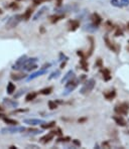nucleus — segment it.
<instances>
[{"label":"nucleus","instance_id":"nucleus-1","mask_svg":"<svg viewBox=\"0 0 129 149\" xmlns=\"http://www.w3.org/2000/svg\"><path fill=\"white\" fill-rule=\"evenodd\" d=\"M95 85H96V81L94 79H89V80H86L84 82V85L83 87L81 88L80 90V94L82 95H89L93 89L95 88Z\"/></svg>","mask_w":129,"mask_h":149},{"label":"nucleus","instance_id":"nucleus-2","mask_svg":"<svg viewBox=\"0 0 129 149\" xmlns=\"http://www.w3.org/2000/svg\"><path fill=\"white\" fill-rule=\"evenodd\" d=\"M114 112L117 115L127 116L129 113V103L123 102V103H120V104L116 105V106L114 107Z\"/></svg>","mask_w":129,"mask_h":149},{"label":"nucleus","instance_id":"nucleus-3","mask_svg":"<svg viewBox=\"0 0 129 149\" xmlns=\"http://www.w3.org/2000/svg\"><path fill=\"white\" fill-rule=\"evenodd\" d=\"M22 20V15L21 14H15L13 16L10 17L6 22V28L7 29H12V28L16 27L17 25L20 23V21Z\"/></svg>","mask_w":129,"mask_h":149},{"label":"nucleus","instance_id":"nucleus-4","mask_svg":"<svg viewBox=\"0 0 129 149\" xmlns=\"http://www.w3.org/2000/svg\"><path fill=\"white\" fill-rule=\"evenodd\" d=\"M25 130H26V128H24V127H20V126H17V125H14V126H11V127L2 128L1 133L2 134H15V133H21Z\"/></svg>","mask_w":129,"mask_h":149},{"label":"nucleus","instance_id":"nucleus-5","mask_svg":"<svg viewBox=\"0 0 129 149\" xmlns=\"http://www.w3.org/2000/svg\"><path fill=\"white\" fill-rule=\"evenodd\" d=\"M66 83H67V84H66V93L64 95H68L69 93H71V92L74 91L79 85V81L76 79V77H74L73 79H71V80Z\"/></svg>","mask_w":129,"mask_h":149},{"label":"nucleus","instance_id":"nucleus-6","mask_svg":"<svg viewBox=\"0 0 129 149\" xmlns=\"http://www.w3.org/2000/svg\"><path fill=\"white\" fill-rule=\"evenodd\" d=\"M104 41H105V45H106V47H108L110 50H112V52H119V49H120V45H116V43H114L113 41H111L110 39H109V37L107 36H104Z\"/></svg>","mask_w":129,"mask_h":149},{"label":"nucleus","instance_id":"nucleus-7","mask_svg":"<svg viewBox=\"0 0 129 149\" xmlns=\"http://www.w3.org/2000/svg\"><path fill=\"white\" fill-rule=\"evenodd\" d=\"M26 60H27V56H20V58H18V60L15 62L14 65H12V69L15 70V71H19V70H22L23 65H24V63L26 62Z\"/></svg>","mask_w":129,"mask_h":149},{"label":"nucleus","instance_id":"nucleus-8","mask_svg":"<svg viewBox=\"0 0 129 149\" xmlns=\"http://www.w3.org/2000/svg\"><path fill=\"white\" fill-rule=\"evenodd\" d=\"M68 25H69V31H76V30L80 27V21H79L78 19L69 20Z\"/></svg>","mask_w":129,"mask_h":149},{"label":"nucleus","instance_id":"nucleus-9","mask_svg":"<svg viewBox=\"0 0 129 149\" xmlns=\"http://www.w3.org/2000/svg\"><path fill=\"white\" fill-rule=\"evenodd\" d=\"M54 138V134L52 131H51L50 133H47V134H45V136H43L39 139V142L43 144H47L49 142H51L52 139Z\"/></svg>","mask_w":129,"mask_h":149},{"label":"nucleus","instance_id":"nucleus-10","mask_svg":"<svg viewBox=\"0 0 129 149\" xmlns=\"http://www.w3.org/2000/svg\"><path fill=\"white\" fill-rule=\"evenodd\" d=\"M91 20H92V23H93L94 25L99 26L102 23V20H103V19H102V17L100 16L97 12H94L93 14L91 15Z\"/></svg>","mask_w":129,"mask_h":149},{"label":"nucleus","instance_id":"nucleus-11","mask_svg":"<svg viewBox=\"0 0 129 149\" xmlns=\"http://www.w3.org/2000/svg\"><path fill=\"white\" fill-rule=\"evenodd\" d=\"M112 119L115 121V123H116L117 125H119V126H121V127H125L126 125H127V121H126V120L120 115L113 116Z\"/></svg>","mask_w":129,"mask_h":149},{"label":"nucleus","instance_id":"nucleus-12","mask_svg":"<svg viewBox=\"0 0 129 149\" xmlns=\"http://www.w3.org/2000/svg\"><path fill=\"white\" fill-rule=\"evenodd\" d=\"M65 16H66L65 14H61V13H56V14H54V15H51V16H50L49 18H50V21H51V23L54 24V23L59 22L60 20L64 19Z\"/></svg>","mask_w":129,"mask_h":149},{"label":"nucleus","instance_id":"nucleus-13","mask_svg":"<svg viewBox=\"0 0 129 149\" xmlns=\"http://www.w3.org/2000/svg\"><path fill=\"white\" fill-rule=\"evenodd\" d=\"M23 122L27 125H30V126H36V125H40L45 123V121L41 119H33V118H31V119H25Z\"/></svg>","mask_w":129,"mask_h":149},{"label":"nucleus","instance_id":"nucleus-14","mask_svg":"<svg viewBox=\"0 0 129 149\" xmlns=\"http://www.w3.org/2000/svg\"><path fill=\"white\" fill-rule=\"evenodd\" d=\"M100 72H101L102 74H103V79H104L105 82H109V81L112 79V76H111V71L109 69H107V68L101 69V70H100Z\"/></svg>","mask_w":129,"mask_h":149},{"label":"nucleus","instance_id":"nucleus-15","mask_svg":"<svg viewBox=\"0 0 129 149\" xmlns=\"http://www.w3.org/2000/svg\"><path fill=\"white\" fill-rule=\"evenodd\" d=\"M3 104L5 105V106L10 107V108H17V107H18V102H16L15 100L8 99V98L3 99Z\"/></svg>","mask_w":129,"mask_h":149},{"label":"nucleus","instance_id":"nucleus-16","mask_svg":"<svg viewBox=\"0 0 129 149\" xmlns=\"http://www.w3.org/2000/svg\"><path fill=\"white\" fill-rule=\"evenodd\" d=\"M88 39L90 40V49L88 50V52H87V54H86L87 58L91 56L92 54H93L94 49H95V40H94V38L92 36H88Z\"/></svg>","mask_w":129,"mask_h":149},{"label":"nucleus","instance_id":"nucleus-17","mask_svg":"<svg viewBox=\"0 0 129 149\" xmlns=\"http://www.w3.org/2000/svg\"><path fill=\"white\" fill-rule=\"evenodd\" d=\"M47 70H39L38 72H36V73H33L31 74V76H29L27 78V81H31V80H33V79H36V78H38V77H40V76H43V74H45V73H47Z\"/></svg>","mask_w":129,"mask_h":149},{"label":"nucleus","instance_id":"nucleus-18","mask_svg":"<svg viewBox=\"0 0 129 149\" xmlns=\"http://www.w3.org/2000/svg\"><path fill=\"white\" fill-rule=\"evenodd\" d=\"M104 97H105V99L108 100V101L113 100L115 97H116V91L113 89V90H111V91L107 92V93H104Z\"/></svg>","mask_w":129,"mask_h":149},{"label":"nucleus","instance_id":"nucleus-19","mask_svg":"<svg viewBox=\"0 0 129 149\" xmlns=\"http://www.w3.org/2000/svg\"><path fill=\"white\" fill-rule=\"evenodd\" d=\"M47 10H49V7H47V6H43V7H41L40 9H39L38 11L36 12V14L33 16V20H38L39 17H41L43 14H45Z\"/></svg>","mask_w":129,"mask_h":149},{"label":"nucleus","instance_id":"nucleus-20","mask_svg":"<svg viewBox=\"0 0 129 149\" xmlns=\"http://www.w3.org/2000/svg\"><path fill=\"white\" fill-rule=\"evenodd\" d=\"M80 67L83 71H85V72L89 71V65H88V63H87V61L85 58H80Z\"/></svg>","mask_w":129,"mask_h":149},{"label":"nucleus","instance_id":"nucleus-21","mask_svg":"<svg viewBox=\"0 0 129 149\" xmlns=\"http://www.w3.org/2000/svg\"><path fill=\"white\" fill-rule=\"evenodd\" d=\"M97 29H98V26L94 25L92 22L89 23V24H86L84 27V30H86V31H88V32H95Z\"/></svg>","mask_w":129,"mask_h":149},{"label":"nucleus","instance_id":"nucleus-22","mask_svg":"<svg viewBox=\"0 0 129 149\" xmlns=\"http://www.w3.org/2000/svg\"><path fill=\"white\" fill-rule=\"evenodd\" d=\"M36 97H38V93H36V92H30V93H28L27 95L25 96V101L26 102H31V101L36 100Z\"/></svg>","mask_w":129,"mask_h":149},{"label":"nucleus","instance_id":"nucleus-23","mask_svg":"<svg viewBox=\"0 0 129 149\" xmlns=\"http://www.w3.org/2000/svg\"><path fill=\"white\" fill-rule=\"evenodd\" d=\"M74 77H75V73H74L73 71H69L67 74H66V76L63 78V80H62V83L64 84V83L66 82H68V81H70L71 79H73Z\"/></svg>","mask_w":129,"mask_h":149},{"label":"nucleus","instance_id":"nucleus-24","mask_svg":"<svg viewBox=\"0 0 129 149\" xmlns=\"http://www.w3.org/2000/svg\"><path fill=\"white\" fill-rule=\"evenodd\" d=\"M2 119H3V121L5 122L6 124L10 125V126H14V125L18 124V121H16V120H14V119H11V118H7V117H5V116H4Z\"/></svg>","mask_w":129,"mask_h":149},{"label":"nucleus","instance_id":"nucleus-25","mask_svg":"<svg viewBox=\"0 0 129 149\" xmlns=\"http://www.w3.org/2000/svg\"><path fill=\"white\" fill-rule=\"evenodd\" d=\"M31 14H32V8L29 7L26 9V11L22 14V19H24V20H28V19H30V17H31Z\"/></svg>","mask_w":129,"mask_h":149},{"label":"nucleus","instance_id":"nucleus-26","mask_svg":"<svg viewBox=\"0 0 129 149\" xmlns=\"http://www.w3.org/2000/svg\"><path fill=\"white\" fill-rule=\"evenodd\" d=\"M6 91H7V94H9V95H12V94L15 92V85L13 84L12 82H9L7 84V88H6Z\"/></svg>","mask_w":129,"mask_h":149},{"label":"nucleus","instance_id":"nucleus-27","mask_svg":"<svg viewBox=\"0 0 129 149\" xmlns=\"http://www.w3.org/2000/svg\"><path fill=\"white\" fill-rule=\"evenodd\" d=\"M26 78L25 74H11V79L13 81H20Z\"/></svg>","mask_w":129,"mask_h":149},{"label":"nucleus","instance_id":"nucleus-28","mask_svg":"<svg viewBox=\"0 0 129 149\" xmlns=\"http://www.w3.org/2000/svg\"><path fill=\"white\" fill-rule=\"evenodd\" d=\"M54 126H56V121H52V122H50V123L45 122V123L40 124V127L43 129H51V128H54Z\"/></svg>","mask_w":129,"mask_h":149},{"label":"nucleus","instance_id":"nucleus-29","mask_svg":"<svg viewBox=\"0 0 129 149\" xmlns=\"http://www.w3.org/2000/svg\"><path fill=\"white\" fill-rule=\"evenodd\" d=\"M52 87H47V88H45V89L40 90V91H39V94L47 96V95L52 94Z\"/></svg>","mask_w":129,"mask_h":149},{"label":"nucleus","instance_id":"nucleus-30","mask_svg":"<svg viewBox=\"0 0 129 149\" xmlns=\"http://www.w3.org/2000/svg\"><path fill=\"white\" fill-rule=\"evenodd\" d=\"M71 137L69 136H64V137H59L58 139H56V143H67V142L71 141Z\"/></svg>","mask_w":129,"mask_h":149},{"label":"nucleus","instance_id":"nucleus-31","mask_svg":"<svg viewBox=\"0 0 129 149\" xmlns=\"http://www.w3.org/2000/svg\"><path fill=\"white\" fill-rule=\"evenodd\" d=\"M104 26L106 27V29L108 30V31H111V30H113L115 28V25L112 23V21L110 20H107L106 22L104 23Z\"/></svg>","mask_w":129,"mask_h":149},{"label":"nucleus","instance_id":"nucleus-32","mask_svg":"<svg viewBox=\"0 0 129 149\" xmlns=\"http://www.w3.org/2000/svg\"><path fill=\"white\" fill-rule=\"evenodd\" d=\"M60 74H61V71H60V70H56V71L52 72V73L50 74L49 80H54V79L59 78V76H60Z\"/></svg>","mask_w":129,"mask_h":149},{"label":"nucleus","instance_id":"nucleus-33","mask_svg":"<svg viewBox=\"0 0 129 149\" xmlns=\"http://www.w3.org/2000/svg\"><path fill=\"white\" fill-rule=\"evenodd\" d=\"M114 36H123V30H122L121 27L119 26H115V33H114Z\"/></svg>","mask_w":129,"mask_h":149},{"label":"nucleus","instance_id":"nucleus-34","mask_svg":"<svg viewBox=\"0 0 129 149\" xmlns=\"http://www.w3.org/2000/svg\"><path fill=\"white\" fill-rule=\"evenodd\" d=\"M6 7L7 8H10V9H19V4L17 3V1H15V2H11V3L9 4V5H6Z\"/></svg>","mask_w":129,"mask_h":149},{"label":"nucleus","instance_id":"nucleus-35","mask_svg":"<svg viewBox=\"0 0 129 149\" xmlns=\"http://www.w3.org/2000/svg\"><path fill=\"white\" fill-rule=\"evenodd\" d=\"M47 105H49V108L51 109V110H54V109L58 108V104L56 103V101H49Z\"/></svg>","mask_w":129,"mask_h":149},{"label":"nucleus","instance_id":"nucleus-36","mask_svg":"<svg viewBox=\"0 0 129 149\" xmlns=\"http://www.w3.org/2000/svg\"><path fill=\"white\" fill-rule=\"evenodd\" d=\"M110 3H111V5L115 6V7H118V8L122 7L121 3H120V0H111Z\"/></svg>","mask_w":129,"mask_h":149},{"label":"nucleus","instance_id":"nucleus-37","mask_svg":"<svg viewBox=\"0 0 129 149\" xmlns=\"http://www.w3.org/2000/svg\"><path fill=\"white\" fill-rule=\"evenodd\" d=\"M50 1H51V0H32L34 6H38V5H39V4H41V3H45V2H50Z\"/></svg>","mask_w":129,"mask_h":149},{"label":"nucleus","instance_id":"nucleus-38","mask_svg":"<svg viewBox=\"0 0 129 149\" xmlns=\"http://www.w3.org/2000/svg\"><path fill=\"white\" fill-rule=\"evenodd\" d=\"M95 68H103V61L101 58H98L95 63Z\"/></svg>","mask_w":129,"mask_h":149},{"label":"nucleus","instance_id":"nucleus-39","mask_svg":"<svg viewBox=\"0 0 129 149\" xmlns=\"http://www.w3.org/2000/svg\"><path fill=\"white\" fill-rule=\"evenodd\" d=\"M25 91H26L25 89H21L20 91L18 92V93H15V94H14V98H15V99H17V98H19L21 95H23V94L25 93Z\"/></svg>","mask_w":129,"mask_h":149},{"label":"nucleus","instance_id":"nucleus-40","mask_svg":"<svg viewBox=\"0 0 129 149\" xmlns=\"http://www.w3.org/2000/svg\"><path fill=\"white\" fill-rule=\"evenodd\" d=\"M52 132H54V136H56V135H58V136H62V135H63L62 129H61V128H56V130H54Z\"/></svg>","mask_w":129,"mask_h":149},{"label":"nucleus","instance_id":"nucleus-41","mask_svg":"<svg viewBox=\"0 0 129 149\" xmlns=\"http://www.w3.org/2000/svg\"><path fill=\"white\" fill-rule=\"evenodd\" d=\"M120 3H121L122 7H126L129 5V0H120Z\"/></svg>","mask_w":129,"mask_h":149},{"label":"nucleus","instance_id":"nucleus-42","mask_svg":"<svg viewBox=\"0 0 129 149\" xmlns=\"http://www.w3.org/2000/svg\"><path fill=\"white\" fill-rule=\"evenodd\" d=\"M24 112H28V109H16L12 113H24Z\"/></svg>","mask_w":129,"mask_h":149},{"label":"nucleus","instance_id":"nucleus-43","mask_svg":"<svg viewBox=\"0 0 129 149\" xmlns=\"http://www.w3.org/2000/svg\"><path fill=\"white\" fill-rule=\"evenodd\" d=\"M52 67V63H45V65H43V67L40 68L41 70H47V69H49V68H51Z\"/></svg>","mask_w":129,"mask_h":149},{"label":"nucleus","instance_id":"nucleus-44","mask_svg":"<svg viewBox=\"0 0 129 149\" xmlns=\"http://www.w3.org/2000/svg\"><path fill=\"white\" fill-rule=\"evenodd\" d=\"M77 54H78L79 56H80L81 58H87L86 54H84V52H83L82 50H78V52H77Z\"/></svg>","mask_w":129,"mask_h":149},{"label":"nucleus","instance_id":"nucleus-45","mask_svg":"<svg viewBox=\"0 0 129 149\" xmlns=\"http://www.w3.org/2000/svg\"><path fill=\"white\" fill-rule=\"evenodd\" d=\"M68 61V56H66L63 52H61L60 54V61Z\"/></svg>","mask_w":129,"mask_h":149},{"label":"nucleus","instance_id":"nucleus-46","mask_svg":"<svg viewBox=\"0 0 129 149\" xmlns=\"http://www.w3.org/2000/svg\"><path fill=\"white\" fill-rule=\"evenodd\" d=\"M102 146H103L104 148H110L111 146H110V143H109L108 141H105L103 142V144H102Z\"/></svg>","mask_w":129,"mask_h":149},{"label":"nucleus","instance_id":"nucleus-47","mask_svg":"<svg viewBox=\"0 0 129 149\" xmlns=\"http://www.w3.org/2000/svg\"><path fill=\"white\" fill-rule=\"evenodd\" d=\"M73 143H74V145L78 146V147H80V146H81V142L79 141L78 139H74L73 140Z\"/></svg>","mask_w":129,"mask_h":149},{"label":"nucleus","instance_id":"nucleus-48","mask_svg":"<svg viewBox=\"0 0 129 149\" xmlns=\"http://www.w3.org/2000/svg\"><path fill=\"white\" fill-rule=\"evenodd\" d=\"M63 1L64 0H56V7H60V6L63 5Z\"/></svg>","mask_w":129,"mask_h":149},{"label":"nucleus","instance_id":"nucleus-49","mask_svg":"<svg viewBox=\"0 0 129 149\" xmlns=\"http://www.w3.org/2000/svg\"><path fill=\"white\" fill-rule=\"evenodd\" d=\"M87 120H88V118H86V117H85V118H81V119L78 120V122H79V123H84V122H86Z\"/></svg>","mask_w":129,"mask_h":149},{"label":"nucleus","instance_id":"nucleus-50","mask_svg":"<svg viewBox=\"0 0 129 149\" xmlns=\"http://www.w3.org/2000/svg\"><path fill=\"white\" fill-rule=\"evenodd\" d=\"M39 31H40V33H45V26H40V28H39Z\"/></svg>","mask_w":129,"mask_h":149},{"label":"nucleus","instance_id":"nucleus-51","mask_svg":"<svg viewBox=\"0 0 129 149\" xmlns=\"http://www.w3.org/2000/svg\"><path fill=\"white\" fill-rule=\"evenodd\" d=\"M66 63H67V61H65V62L63 63L62 65H61V69H64V68L66 67Z\"/></svg>","mask_w":129,"mask_h":149},{"label":"nucleus","instance_id":"nucleus-52","mask_svg":"<svg viewBox=\"0 0 129 149\" xmlns=\"http://www.w3.org/2000/svg\"><path fill=\"white\" fill-rule=\"evenodd\" d=\"M126 29H127L128 31H129V22L127 23V25H126Z\"/></svg>","mask_w":129,"mask_h":149},{"label":"nucleus","instance_id":"nucleus-53","mask_svg":"<svg viewBox=\"0 0 129 149\" xmlns=\"http://www.w3.org/2000/svg\"><path fill=\"white\" fill-rule=\"evenodd\" d=\"M4 111V108H2L1 106H0V112H3Z\"/></svg>","mask_w":129,"mask_h":149},{"label":"nucleus","instance_id":"nucleus-54","mask_svg":"<svg viewBox=\"0 0 129 149\" xmlns=\"http://www.w3.org/2000/svg\"><path fill=\"white\" fill-rule=\"evenodd\" d=\"M15 148H17L16 146H10V149H15Z\"/></svg>","mask_w":129,"mask_h":149},{"label":"nucleus","instance_id":"nucleus-55","mask_svg":"<svg viewBox=\"0 0 129 149\" xmlns=\"http://www.w3.org/2000/svg\"><path fill=\"white\" fill-rule=\"evenodd\" d=\"M4 117V115H3V114H1V113H0V118H3Z\"/></svg>","mask_w":129,"mask_h":149},{"label":"nucleus","instance_id":"nucleus-56","mask_svg":"<svg viewBox=\"0 0 129 149\" xmlns=\"http://www.w3.org/2000/svg\"><path fill=\"white\" fill-rule=\"evenodd\" d=\"M2 13H3V10H2V9H1V8H0V15H1V14H2Z\"/></svg>","mask_w":129,"mask_h":149},{"label":"nucleus","instance_id":"nucleus-57","mask_svg":"<svg viewBox=\"0 0 129 149\" xmlns=\"http://www.w3.org/2000/svg\"><path fill=\"white\" fill-rule=\"evenodd\" d=\"M127 50L129 52V40H128V45H127Z\"/></svg>","mask_w":129,"mask_h":149},{"label":"nucleus","instance_id":"nucleus-58","mask_svg":"<svg viewBox=\"0 0 129 149\" xmlns=\"http://www.w3.org/2000/svg\"><path fill=\"white\" fill-rule=\"evenodd\" d=\"M15 1H22V0H15Z\"/></svg>","mask_w":129,"mask_h":149},{"label":"nucleus","instance_id":"nucleus-59","mask_svg":"<svg viewBox=\"0 0 129 149\" xmlns=\"http://www.w3.org/2000/svg\"><path fill=\"white\" fill-rule=\"evenodd\" d=\"M127 134H129V131H127Z\"/></svg>","mask_w":129,"mask_h":149}]
</instances>
